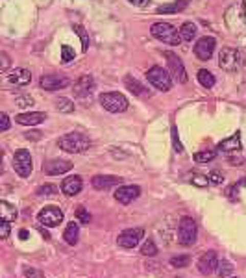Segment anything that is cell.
Returning a JSON list of instances; mask_svg holds the SVG:
<instances>
[{"instance_id":"cell-24","label":"cell","mask_w":246,"mask_h":278,"mask_svg":"<svg viewBox=\"0 0 246 278\" xmlns=\"http://www.w3.org/2000/svg\"><path fill=\"white\" fill-rule=\"evenodd\" d=\"M189 0H176L172 4H163L158 8V13L161 15H167V13H180V11H184L187 8Z\"/></svg>"},{"instance_id":"cell-26","label":"cell","mask_w":246,"mask_h":278,"mask_svg":"<svg viewBox=\"0 0 246 278\" xmlns=\"http://www.w3.org/2000/svg\"><path fill=\"white\" fill-rule=\"evenodd\" d=\"M198 83L206 89H211L215 85V76L209 73L208 69H202V71H198Z\"/></svg>"},{"instance_id":"cell-40","label":"cell","mask_w":246,"mask_h":278,"mask_svg":"<svg viewBox=\"0 0 246 278\" xmlns=\"http://www.w3.org/2000/svg\"><path fill=\"white\" fill-rule=\"evenodd\" d=\"M10 126H11L10 117H8L4 112H0V132H6V130H10Z\"/></svg>"},{"instance_id":"cell-46","label":"cell","mask_w":246,"mask_h":278,"mask_svg":"<svg viewBox=\"0 0 246 278\" xmlns=\"http://www.w3.org/2000/svg\"><path fill=\"white\" fill-rule=\"evenodd\" d=\"M130 4H133V6H139V8H143V6H146L148 4V0H128Z\"/></svg>"},{"instance_id":"cell-23","label":"cell","mask_w":246,"mask_h":278,"mask_svg":"<svg viewBox=\"0 0 246 278\" xmlns=\"http://www.w3.org/2000/svg\"><path fill=\"white\" fill-rule=\"evenodd\" d=\"M15 219H17V208L6 200H0V221L13 223Z\"/></svg>"},{"instance_id":"cell-29","label":"cell","mask_w":246,"mask_h":278,"mask_svg":"<svg viewBox=\"0 0 246 278\" xmlns=\"http://www.w3.org/2000/svg\"><path fill=\"white\" fill-rule=\"evenodd\" d=\"M215 156H217V151H202L194 154V161L196 163H209Z\"/></svg>"},{"instance_id":"cell-27","label":"cell","mask_w":246,"mask_h":278,"mask_svg":"<svg viewBox=\"0 0 246 278\" xmlns=\"http://www.w3.org/2000/svg\"><path fill=\"white\" fill-rule=\"evenodd\" d=\"M178 32H180V37H182V41H193L194 35H196V26H194L193 23H184Z\"/></svg>"},{"instance_id":"cell-18","label":"cell","mask_w":246,"mask_h":278,"mask_svg":"<svg viewBox=\"0 0 246 278\" xmlns=\"http://www.w3.org/2000/svg\"><path fill=\"white\" fill-rule=\"evenodd\" d=\"M47 119V113L43 112H28V113H19L15 121L23 124V126H35V124H41V122Z\"/></svg>"},{"instance_id":"cell-49","label":"cell","mask_w":246,"mask_h":278,"mask_svg":"<svg viewBox=\"0 0 246 278\" xmlns=\"http://www.w3.org/2000/svg\"><path fill=\"white\" fill-rule=\"evenodd\" d=\"M2 171H4V167H2V163H0V173H2Z\"/></svg>"},{"instance_id":"cell-2","label":"cell","mask_w":246,"mask_h":278,"mask_svg":"<svg viewBox=\"0 0 246 278\" xmlns=\"http://www.w3.org/2000/svg\"><path fill=\"white\" fill-rule=\"evenodd\" d=\"M91 141H89V137L85 134H80V132H71V134H65L63 137H59L58 146L61 151L69 152V154H80V152H85L89 148Z\"/></svg>"},{"instance_id":"cell-3","label":"cell","mask_w":246,"mask_h":278,"mask_svg":"<svg viewBox=\"0 0 246 278\" xmlns=\"http://www.w3.org/2000/svg\"><path fill=\"white\" fill-rule=\"evenodd\" d=\"M150 32H152V35H154L155 39L163 41V43L167 45H172V47L180 45V41H182L180 32L174 28L172 25H169V23H154L152 28H150Z\"/></svg>"},{"instance_id":"cell-37","label":"cell","mask_w":246,"mask_h":278,"mask_svg":"<svg viewBox=\"0 0 246 278\" xmlns=\"http://www.w3.org/2000/svg\"><path fill=\"white\" fill-rule=\"evenodd\" d=\"M189 176H191L189 180L193 182L194 185H198V187H206V185L209 184V180H208V178H206L204 175H196V173H191Z\"/></svg>"},{"instance_id":"cell-39","label":"cell","mask_w":246,"mask_h":278,"mask_svg":"<svg viewBox=\"0 0 246 278\" xmlns=\"http://www.w3.org/2000/svg\"><path fill=\"white\" fill-rule=\"evenodd\" d=\"M76 217H78L80 221H82L83 225L91 223V213H89V211H87L85 208H83V206H78V208H76Z\"/></svg>"},{"instance_id":"cell-47","label":"cell","mask_w":246,"mask_h":278,"mask_svg":"<svg viewBox=\"0 0 246 278\" xmlns=\"http://www.w3.org/2000/svg\"><path fill=\"white\" fill-rule=\"evenodd\" d=\"M26 137H28V139H41V132H28Z\"/></svg>"},{"instance_id":"cell-25","label":"cell","mask_w":246,"mask_h":278,"mask_svg":"<svg viewBox=\"0 0 246 278\" xmlns=\"http://www.w3.org/2000/svg\"><path fill=\"white\" fill-rule=\"evenodd\" d=\"M63 238H65V241H67L69 245H76L78 238H80V226H78V223H69Z\"/></svg>"},{"instance_id":"cell-50","label":"cell","mask_w":246,"mask_h":278,"mask_svg":"<svg viewBox=\"0 0 246 278\" xmlns=\"http://www.w3.org/2000/svg\"><path fill=\"white\" fill-rule=\"evenodd\" d=\"M230 278H237V276H230Z\"/></svg>"},{"instance_id":"cell-19","label":"cell","mask_w":246,"mask_h":278,"mask_svg":"<svg viewBox=\"0 0 246 278\" xmlns=\"http://www.w3.org/2000/svg\"><path fill=\"white\" fill-rule=\"evenodd\" d=\"M121 182H122V178H119V176L100 175V176H95V178H93V187L98 191H106V189H111L113 185H119Z\"/></svg>"},{"instance_id":"cell-30","label":"cell","mask_w":246,"mask_h":278,"mask_svg":"<svg viewBox=\"0 0 246 278\" xmlns=\"http://www.w3.org/2000/svg\"><path fill=\"white\" fill-rule=\"evenodd\" d=\"M56 108H58L61 113H73L74 112V104H73V100H69V98H58Z\"/></svg>"},{"instance_id":"cell-11","label":"cell","mask_w":246,"mask_h":278,"mask_svg":"<svg viewBox=\"0 0 246 278\" xmlns=\"http://www.w3.org/2000/svg\"><path fill=\"white\" fill-rule=\"evenodd\" d=\"M97 89V82H95V78H93L91 74H83V76H80L78 78V82L74 83V97L76 98H89L93 95V91Z\"/></svg>"},{"instance_id":"cell-32","label":"cell","mask_w":246,"mask_h":278,"mask_svg":"<svg viewBox=\"0 0 246 278\" xmlns=\"http://www.w3.org/2000/svg\"><path fill=\"white\" fill-rule=\"evenodd\" d=\"M74 32L78 34L80 41H82V50L85 52V50L89 49V35H87L85 28H83V26H74Z\"/></svg>"},{"instance_id":"cell-10","label":"cell","mask_w":246,"mask_h":278,"mask_svg":"<svg viewBox=\"0 0 246 278\" xmlns=\"http://www.w3.org/2000/svg\"><path fill=\"white\" fill-rule=\"evenodd\" d=\"M143 238H145V230L143 228H128L121 232V236L117 238V243L121 245L122 249H133L141 243Z\"/></svg>"},{"instance_id":"cell-12","label":"cell","mask_w":246,"mask_h":278,"mask_svg":"<svg viewBox=\"0 0 246 278\" xmlns=\"http://www.w3.org/2000/svg\"><path fill=\"white\" fill-rule=\"evenodd\" d=\"M41 88L47 91H58V89H65L71 83V80L65 74H44L43 78L39 80Z\"/></svg>"},{"instance_id":"cell-33","label":"cell","mask_w":246,"mask_h":278,"mask_svg":"<svg viewBox=\"0 0 246 278\" xmlns=\"http://www.w3.org/2000/svg\"><path fill=\"white\" fill-rule=\"evenodd\" d=\"M141 252L145 254V256H154V254H158V247H155V243L152 239H146L145 243H143V247H141Z\"/></svg>"},{"instance_id":"cell-17","label":"cell","mask_w":246,"mask_h":278,"mask_svg":"<svg viewBox=\"0 0 246 278\" xmlns=\"http://www.w3.org/2000/svg\"><path fill=\"white\" fill-rule=\"evenodd\" d=\"M82 187H83V182H82V178L78 175H71V176H67L65 180L61 182V191L65 193L67 197H74V195H78L80 191H82Z\"/></svg>"},{"instance_id":"cell-36","label":"cell","mask_w":246,"mask_h":278,"mask_svg":"<svg viewBox=\"0 0 246 278\" xmlns=\"http://www.w3.org/2000/svg\"><path fill=\"white\" fill-rule=\"evenodd\" d=\"M11 69V58L8 56V54L0 52V74L8 73Z\"/></svg>"},{"instance_id":"cell-15","label":"cell","mask_w":246,"mask_h":278,"mask_svg":"<svg viewBox=\"0 0 246 278\" xmlns=\"http://www.w3.org/2000/svg\"><path fill=\"white\" fill-rule=\"evenodd\" d=\"M141 195V187L139 185H121L119 189L115 191V199L121 202V204H130L136 199H139Z\"/></svg>"},{"instance_id":"cell-6","label":"cell","mask_w":246,"mask_h":278,"mask_svg":"<svg viewBox=\"0 0 246 278\" xmlns=\"http://www.w3.org/2000/svg\"><path fill=\"white\" fill-rule=\"evenodd\" d=\"M148 82L160 91H169L172 88V76L169 74V71H165L163 67H152L146 73Z\"/></svg>"},{"instance_id":"cell-42","label":"cell","mask_w":246,"mask_h":278,"mask_svg":"<svg viewBox=\"0 0 246 278\" xmlns=\"http://www.w3.org/2000/svg\"><path fill=\"white\" fill-rule=\"evenodd\" d=\"M172 143H174V151L176 152L184 151V145H182L180 139H178V130H176V126H172Z\"/></svg>"},{"instance_id":"cell-4","label":"cell","mask_w":246,"mask_h":278,"mask_svg":"<svg viewBox=\"0 0 246 278\" xmlns=\"http://www.w3.org/2000/svg\"><path fill=\"white\" fill-rule=\"evenodd\" d=\"M100 104L104 106V110L111 113H122L128 110V98L122 95V93H102L100 97H98Z\"/></svg>"},{"instance_id":"cell-45","label":"cell","mask_w":246,"mask_h":278,"mask_svg":"<svg viewBox=\"0 0 246 278\" xmlns=\"http://www.w3.org/2000/svg\"><path fill=\"white\" fill-rule=\"evenodd\" d=\"M211 184H215V185H218V184H222L224 182V178H222V173H217V171H213L211 173Z\"/></svg>"},{"instance_id":"cell-22","label":"cell","mask_w":246,"mask_h":278,"mask_svg":"<svg viewBox=\"0 0 246 278\" xmlns=\"http://www.w3.org/2000/svg\"><path fill=\"white\" fill-rule=\"evenodd\" d=\"M239 148H241V136H239V132L218 143V151L220 152H235Z\"/></svg>"},{"instance_id":"cell-13","label":"cell","mask_w":246,"mask_h":278,"mask_svg":"<svg viewBox=\"0 0 246 278\" xmlns=\"http://www.w3.org/2000/svg\"><path fill=\"white\" fill-rule=\"evenodd\" d=\"M215 45H217V39H215V37H202V39H198L196 45H194V54H196V58L202 59V61L211 59L213 52H215Z\"/></svg>"},{"instance_id":"cell-7","label":"cell","mask_w":246,"mask_h":278,"mask_svg":"<svg viewBox=\"0 0 246 278\" xmlns=\"http://www.w3.org/2000/svg\"><path fill=\"white\" fill-rule=\"evenodd\" d=\"M165 58H167V63H169V74L172 76L176 82L180 83H185L187 82V71H185V65L184 61L172 52H165Z\"/></svg>"},{"instance_id":"cell-20","label":"cell","mask_w":246,"mask_h":278,"mask_svg":"<svg viewBox=\"0 0 246 278\" xmlns=\"http://www.w3.org/2000/svg\"><path fill=\"white\" fill-rule=\"evenodd\" d=\"M124 85L128 89H130V93H133L136 97L139 98H150V91L143 85V83L139 82V80H136L133 76H124Z\"/></svg>"},{"instance_id":"cell-8","label":"cell","mask_w":246,"mask_h":278,"mask_svg":"<svg viewBox=\"0 0 246 278\" xmlns=\"http://www.w3.org/2000/svg\"><path fill=\"white\" fill-rule=\"evenodd\" d=\"M37 221L41 226L54 228V226H58L63 221V211L59 210L58 206H47V208H43V210L39 211Z\"/></svg>"},{"instance_id":"cell-1","label":"cell","mask_w":246,"mask_h":278,"mask_svg":"<svg viewBox=\"0 0 246 278\" xmlns=\"http://www.w3.org/2000/svg\"><path fill=\"white\" fill-rule=\"evenodd\" d=\"M218 65L226 73H237V71H241L244 67V56L239 49L224 47L218 54Z\"/></svg>"},{"instance_id":"cell-34","label":"cell","mask_w":246,"mask_h":278,"mask_svg":"<svg viewBox=\"0 0 246 278\" xmlns=\"http://www.w3.org/2000/svg\"><path fill=\"white\" fill-rule=\"evenodd\" d=\"M242 185H246V178H242L241 182H237V184H233L230 189H228V199L232 200H237L239 199V189H241Z\"/></svg>"},{"instance_id":"cell-5","label":"cell","mask_w":246,"mask_h":278,"mask_svg":"<svg viewBox=\"0 0 246 278\" xmlns=\"http://www.w3.org/2000/svg\"><path fill=\"white\" fill-rule=\"evenodd\" d=\"M196 236H198V226L194 223V219L191 217H182L178 225V241L180 245H184V247H191V245L196 241Z\"/></svg>"},{"instance_id":"cell-41","label":"cell","mask_w":246,"mask_h":278,"mask_svg":"<svg viewBox=\"0 0 246 278\" xmlns=\"http://www.w3.org/2000/svg\"><path fill=\"white\" fill-rule=\"evenodd\" d=\"M11 232V223H6V221H0V239H6Z\"/></svg>"},{"instance_id":"cell-43","label":"cell","mask_w":246,"mask_h":278,"mask_svg":"<svg viewBox=\"0 0 246 278\" xmlns=\"http://www.w3.org/2000/svg\"><path fill=\"white\" fill-rule=\"evenodd\" d=\"M32 104H34V98L28 97V95H25V97H19V98H17V106H20V108H30Z\"/></svg>"},{"instance_id":"cell-35","label":"cell","mask_w":246,"mask_h":278,"mask_svg":"<svg viewBox=\"0 0 246 278\" xmlns=\"http://www.w3.org/2000/svg\"><path fill=\"white\" fill-rule=\"evenodd\" d=\"M56 193H58V187L54 184H44L37 189V195L41 197H50V195H56Z\"/></svg>"},{"instance_id":"cell-28","label":"cell","mask_w":246,"mask_h":278,"mask_svg":"<svg viewBox=\"0 0 246 278\" xmlns=\"http://www.w3.org/2000/svg\"><path fill=\"white\" fill-rule=\"evenodd\" d=\"M217 276H232L233 273V265L228 262V260H218V264H217Z\"/></svg>"},{"instance_id":"cell-16","label":"cell","mask_w":246,"mask_h":278,"mask_svg":"<svg viewBox=\"0 0 246 278\" xmlns=\"http://www.w3.org/2000/svg\"><path fill=\"white\" fill-rule=\"evenodd\" d=\"M73 169V163L67 160H52V161H47L43 167L44 175L49 176H58V175H65Z\"/></svg>"},{"instance_id":"cell-31","label":"cell","mask_w":246,"mask_h":278,"mask_svg":"<svg viewBox=\"0 0 246 278\" xmlns=\"http://www.w3.org/2000/svg\"><path fill=\"white\" fill-rule=\"evenodd\" d=\"M189 262H191V258H189L187 254H184V256H172L170 258V265L176 269H184L189 265Z\"/></svg>"},{"instance_id":"cell-44","label":"cell","mask_w":246,"mask_h":278,"mask_svg":"<svg viewBox=\"0 0 246 278\" xmlns=\"http://www.w3.org/2000/svg\"><path fill=\"white\" fill-rule=\"evenodd\" d=\"M26 278H44V274L41 273V271H37V269L34 267H26Z\"/></svg>"},{"instance_id":"cell-14","label":"cell","mask_w":246,"mask_h":278,"mask_svg":"<svg viewBox=\"0 0 246 278\" xmlns=\"http://www.w3.org/2000/svg\"><path fill=\"white\" fill-rule=\"evenodd\" d=\"M218 264V256L215 250H208L206 254H202V258L198 260V271L202 274H213L215 273V269H217Z\"/></svg>"},{"instance_id":"cell-21","label":"cell","mask_w":246,"mask_h":278,"mask_svg":"<svg viewBox=\"0 0 246 278\" xmlns=\"http://www.w3.org/2000/svg\"><path fill=\"white\" fill-rule=\"evenodd\" d=\"M8 82L13 83V85H26V83L32 82V74H30L28 69H17V71L8 74Z\"/></svg>"},{"instance_id":"cell-38","label":"cell","mask_w":246,"mask_h":278,"mask_svg":"<svg viewBox=\"0 0 246 278\" xmlns=\"http://www.w3.org/2000/svg\"><path fill=\"white\" fill-rule=\"evenodd\" d=\"M74 59V50L71 49V47H67V45H63L61 47V61L63 63H71Z\"/></svg>"},{"instance_id":"cell-48","label":"cell","mask_w":246,"mask_h":278,"mask_svg":"<svg viewBox=\"0 0 246 278\" xmlns=\"http://www.w3.org/2000/svg\"><path fill=\"white\" fill-rule=\"evenodd\" d=\"M19 236H20V239H28V230H20Z\"/></svg>"},{"instance_id":"cell-9","label":"cell","mask_w":246,"mask_h":278,"mask_svg":"<svg viewBox=\"0 0 246 278\" xmlns=\"http://www.w3.org/2000/svg\"><path fill=\"white\" fill-rule=\"evenodd\" d=\"M13 169H15V173L20 176V178H28V176L32 175V156H30L28 151L20 148V151L15 152Z\"/></svg>"}]
</instances>
